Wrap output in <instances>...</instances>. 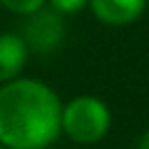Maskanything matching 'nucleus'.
I'll list each match as a JSON object with an SVG mask.
<instances>
[{"label": "nucleus", "mask_w": 149, "mask_h": 149, "mask_svg": "<svg viewBox=\"0 0 149 149\" xmlns=\"http://www.w3.org/2000/svg\"><path fill=\"white\" fill-rule=\"evenodd\" d=\"M0 149H7V147H5V144H0Z\"/></svg>", "instance_id": "1a4fd4ad"}, {"label": "nucleus", "mask_w": 149, "mask_h": 149, "mask_svg": "<svg viewBox=\"0 0 149 149\" xmlns=\"http://www.w3.org/2000/svg\"><path fill=\"white\" fill-rule=\"evenodd\" d=\"M137 149H149V128L140 135V142H137Z\"/></svg>", "instance_id": "6e6552de"}, {"label": "nucleus", "mask_w": 149, "mask_h": 149, "mask_svg": "<svg viewBox=\"0 0 149 149\" xmlns=\"http://www.w3.org/2000/svg\"><path fill=\"white\" fill-rule=\"evenodd\" d=\"M88 7L105 26H128L142 16L147 0H88Z\"/></svg>", "instance_id": "39448f33"}, {"label": "nucleus", "mask_w": 149, "mask_h": 149, "mask_svg": "<svg viewBox=\"0 0 149 149\" xmlns=\"http://www.w3.org/2000/svg\"><path fill=\"white\" fill-rule=\"evenodd\" d=\"M47 5L61 14H77L84 7H88V0H47Z\"/></svg>", "instance_id": "0eeeda50"}, {"label": "nucleus", "mask_w": 149, "mask_h": 149, "mask_svg": "<svg viewBox=\"0 0 149 149\" xmlns=\"http://www.w3.org/2000/svg\"><path fill=\"white\" fill-rule=\"evenodd\" d=\"M112 126V112L105 100L95 95H77L63 105L61 112V133L77 144L100 142Z\"/></svg>", "instance_id": "f03ea898"}, {"label": "nucleus", "mask_w": 149, "mask_h": 149, "mask_svg": "<svg viewBox=\"0 0 149 149\" xmlns=\"http://www.w3.org/2000/svg\"><path fill=\"white\" fill-rule=\"evenodd\" d=\"M21 35L26 40V44L30 47V51L37 54H49L54 51L63 37H65V23H63V14L56 12L54 7H40L33 14H26Z\"/></svg>", "instance_id": "7ed1b4c3"}, {"label": "nucleus", "mask_w": 149, "mask_h": 149, "mask_svg": "<svg viewBox=\"0 0 149 149\" xmlns=\"http://www.w3.org/2000/svg\"><path fill=\"white\" fill-rule=\"evenodd\" d=\"M63 102L44 81L16 77L0 86V144L47 149L61 135Z\"/></svg>", "instance_id": "f257e3e1"}, {"label": "nucleus", "mask_w": 149, "mask_h": 149, "mask_svg": "<svg viewBox=\"0 0 149 149\" xmlns=\"http://www.w3.org/2000/svg\"><path fill=\"white\" fill-rule=\"evenodd\" d=\"M30 56L21 33H0V84L21 77Z\"/></svg>", "instance_id": "20e7f679"}, {"label": "nucleus", "mask_w": 149, "mask_h": 149, "mask_svg": "<svg viewBox=\"0 0 149 149\" xmlns=\"http://www.w3.org/2000/svg\"><path fill=\"white\" fill-rule=\"evenodd\" d=\"M0 5L12 12V14H19V16H26V14H33L37 12L40 7L47 5V0H0Z\"/></svg>", "instance_id": "423d86ee"}]
</instances>
